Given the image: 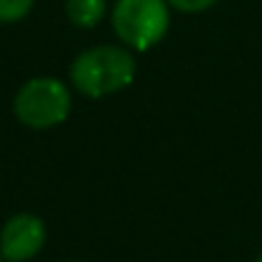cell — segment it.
I'll list each match as a JSON object with an SVG mask.
<instances>
[{
	"instance_id": "6da1fadb",
	"label": "cell",
	"mask_w": 262,
	"mask_h": 262,
	"mask_svg": "<svg viewBox=\"0 0 262 262\" xmlns=\"http://www.w3.org/2000/svg\"><path fill=\"white\" fill-rule=\"evenodd\" d=\"M138 74L135 51L122 43H99L77 54L69 67V82L89 99L112 97L133 84Z\"/></svg>"
},
{
	"instance_id": "7a4b0ae2",
	"label": "cell",
	"mask_w": 262,
	"mask_h": 262,
	"mask_svg": "<svg viewBox=\"0 0 262 262\" xmlns=\"http://www.w3.org/2000/svg\"><path fill=\"white\" fill-rule=\"evenodd\" d=\"M171 10L166 0H115L110 15L112 31L130 51H150L166 38Z\"/></svg>"
},
{
	"instance_id": "3957f363",
	"label": "cell",
	"mask_w": 262,
	"mask_h": 262,
	"mask_svg": "<svg viewBox=\"0 0 262 262\" xmlns=\"http://www.w3.org/2000/svg\"><path fill=\"white\" fill-rule=\"evenodd\" d=\"M13 112L31 130H51L67 122L72 112V92L56 77H33L13 97Z\"/></svg>"
},
{
	"instance_id": "277c9868",
	"label": "cell",
	"mask_w": 262,
	"mask_h": 262,
	"mask_svg": "<svg viewBox=\"0 0 262 262\" xmlns=\"http://www.w3.org/2000/svg\"><path fill=\"white\" fill-rule=\"evenodd\" d=\"M46 224L38 214L18 211L0 227V255L5 262H31L46 247Z\"/></svg>"
},
{
	"instance_id": "5b68a950",
	"label": "cell",
	"mask_w": 262,
	"mask_h": 262,
	"mask_svg": "<svg viewBox=\"0 0 262 262\" xmlns=\"http://www.w3.org/2000/svg\"><path fill=\"white\" fill-rule=\"evenodd\" d=\"M64 13H67V18H69L72 26L92 31V28H97L104 20V15H107V0H67Z\"/></svg>"
},
{
	"instance_id": "8992f818",
	"label": "cell",
	"mask_w": 262,
	"mask_h": 262,
	"mask_svg": "<svg viewBox=\"0 0 262 262\" xmlns=\"http://www.w3.org/2000/svg\"><path fill=\"white\" fill-rule=\"evenodd\" d=\"M36 0H0V23L10 26V23H20L31 10H33Z\"/></svg>"
},
{
	"instance_id": "52a82bcc",
	"label": "cell",
	"mask_w": 262,
	"mask_h": 262,
	"mask_svg": "<svg viewBox=\"0 0 262 262\" xmlns=\"http://www.w3.org/2000/svg\"><path fill=\"white\" fill-rule=\"evenodd\" d=\"M173 10L178 13H204V10H209V8H214L219 0H166Z\"/></svg>"
},
{
	"instance_id": "ba28073f",
	"label": "cell",
	"mask_w": 262,
	"mask_h": 262,
	"mask_svg": "<svg viewBox=\"0 0 262 262\" xmlns=\"http://www.w3.org/2000/svg\"><path fill=\"white\" fill-rule=\"evenodd\" d=\"M255 262H262V255H260V257H257V260H255Z\"/></svg>"
},
{
	"instance_id": "9c48e42d",
	"label": "cell",
	"mask_w": 262,
	"mask_h": 262,
	"mask_svg": "<svg viewBox=\"0 0 262 262\" xmlns=\"http://www.w3.org/2000/svg\"><path fill=\"white\" fill-rule=\"evenodd\" d=\"M64 262H79V260H64Z\"/></svg>"
},
{
	"instance_id": "30bf717a",
	"label": "cell",
	"mask_w": 262,
	"mask_h": 262,
	"mask_svg": "<svg viewBox=\"0 0 262 262\" xmlns=\"http://www.w3.org/2000/svg\"><path fill=\"white\" fill-rule=\"evenodd\" d=\"M0 262H5V260H3V255H0Z\"/></svg>"
}]
</instances>
